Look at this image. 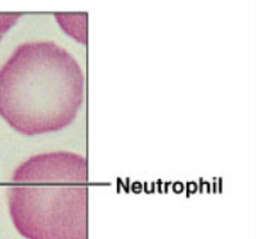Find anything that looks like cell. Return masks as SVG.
Here are the masks:
<instances>
[{
	"instance_id": "3957f363",
	"label": "cell",
	"mask_w": 256,
	"mask_h": 239,
	"mask_svg": "<svg viewBox=\"0 0 256 239\" xmlns=\"http://www.w3.org/2000/svg\"><path fill=\"white\" fill-rule=\"evenodd\" d=\"M2 37H3V36H0V40H2Z\"/></svg>"
},
{
	"instance_id": "6da1fadb",
	"label": "cell",
	"mask_w": 256,
	"mask_h": 239,
	"mask_svg": "<svg viewBox=\"0 0 256 239\" xmlns=\"http://www.w3.org/2000/svg\"><path fill=\"white\" fill-rule=\"evenodd\" d=\"M84 97L82 67L56 42H24L0 67V116L24 135L67 127Z\"/></svg>"
},
{
	"instance_id": "7a4b0ae2",
	"label": "cell",
	"mask_w": 256,
	"mask_h": 239,
	"mask_svg": "<svg viewBox=\"0 0 256 239\" xmlns=\"http://www.w3.org/2000/svg\"><path fill=\"white\" fill-rule=\"evenodd\" d=\"M89 169L72 152L42 153L13 173L10 212L26 239H88Z\"/></svg>"
}]
</instances>
